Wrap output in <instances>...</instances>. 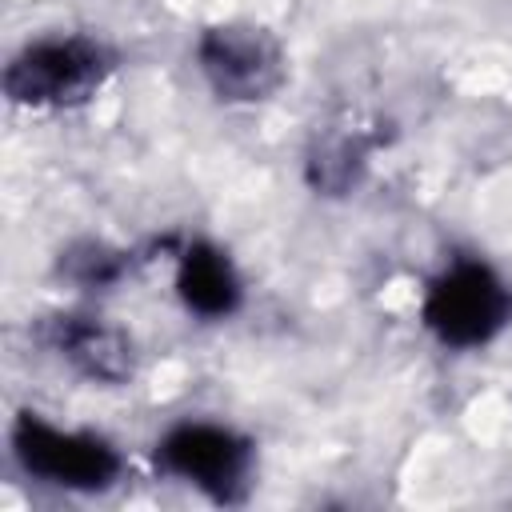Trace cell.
Segmentation results:
<instances>
[{"instance_id": "obj_4", "label": "cell", "mask_w": 512, "mask_h": 512, "mask_svg": "<svg viewBox=\"0 0 512 512\" xmlns=\"http://www.w3.org/2000/svg\"><path fill=\"white\" fill-rule=\"evenodd\" d=\"M200 64L228 100H260L280 84V48L260 28H212L200 40Z\"/></svg>"}, {"instance_id": "obj_7", "label": "cell", "mask_w": 512, "mask_h": 512, "mask_svg": "<svg viewBox=\"0 0 512 512\" xmlns=\"http://www.w3.org/2000/svg\"><path fill=\"white\" fill-rule=\"evenodd\" d=\"M176 288L184 296V304L200 316H224L236 308L240 300V288H236V276H232V264L208 248V244H192L180 260V276H176Z\"/></svg>"}, {"instance_id": "obj_3", "label": "cell", "mask_w": 512, "mask_h": 512, "mask_svg": "<svg viewBox=\"0 0 512 512\" xmlns=\"http://www.w3.org/2000/svg\"><path fill=\"white\" fill-rule=\"evenodd\" d=\"M12 448L32 476H44L64 488H108L120 472V460L104 440L80 436V432H60V428L36 420L32 412H24L16 420Z\"/></svg>"}, {"instance_id": "obj_6", "label": "cell", "mask_w": 512, "mask_h": 512, "mask_svg": "<svg viewBox=\"0 0 512 512\" xmlns=\"http://www.w3.org/2000/svg\"><path fill=\"white\" fill-rule=\"evenodd\" d=\"M48 340L52 348H60L84 376L92 380H124L132 372V356H128V344L116 328L100 324V320H88V316H56L52 328H48Z\"/></svg>"}, {"instance_id": "obj_5", "label": "cell", "mask_w": 512, "mask_h": 512, "mask_svg": "<svg viewBox=\"0 0 512 512\" xmlns=\"http://www.w3.org/2000/svg\"><path fill=\"white\" fill-rule=\"evenodd\" d=\"M160 460L168 472L192 480L212 500H232L244 484L248 444L212 424H184L160 444Z\"/></svg>"}, {"instance_id": "obj_1", "label": "cell", "mask_w": 512, "mask_h": 512, "mask_svg": "<svg viewBox=\"0 0 512 512\" xmlns=\"http://www.w3.org/2000/svg\"><path fill=\"white\" fill-rule=\"evenodd\" d=\"M508 312H512V296L484 264H456L432 284L424 300L428 328L456 348L484 344L488 336H496Z\"/></svg>"}, {"instance_id": "obj_2", "label": "cell", "mask_w": 512, "mask_h": 512, "mask_svg": "<svg viewBox=\"0 0 512 512\" xmlns=\"http://www.w3.org/2000/svg\"><path fill=\"white\" fill-rule=\"evenodd\" d=\"M108 68L112 56L92 40H48L8 64L4 92L20 104H72L84 100Z\"/></svg>"}, {"instance_id": "obj_8", "label": "cell", "mask_w": 512, "mask_h": 512, "mask_svg": "<svg viewBox=\"0 0 512 512\" xmlns=\"http://www.w3.org/2000/svg\"><path fill=\"white\" fill-rule=\"evenodd\" d=\"M68 268L84 280V284H108V280H116L120 276V256H112V252H104V248H84V252H76L72 260H68Z\"/></svg>"}]
</instances>
